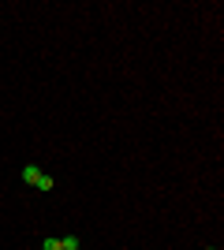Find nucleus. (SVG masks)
Returning <instances> with one entry per match:
<instances>
[{"mask_svg":"<svg viewBox=\"0 0 224 250\" xmlns=\"http://www.w3.org/2000/svg\"><path fill=\"white\" fill-rule=\"evenodd\" d=\"M202 250H217V247H202Z\"/></svg>","mask_w":224,"mask_h":250,"instance_id":"39448f33","label":"nucleus"},{"mask_svg":"<svg viewBox=\"0 0 224 250\" xmlns=\"http://www.w3.org/2000/svg\"><path fill=\"white\" fill-rule=\"evenodd\" d=\"M56 187V179L49 176V172H41V179H38V190H53Z\"/></svg>","mask_w":224,"mask_h":250,"instance_id":"f03ea898","label":"nucleus"},{"mask_svg":"<svg viewBox=\"0 0 224 250\" xmlns=\"http://www.w3.org/2000/svg\"><path fill=\"white\" fill-rule=\"evenodd\" d=\"M60 250H79V235H64V239H60Z\"/></svg>","mask_w":224,"mask_h":250,"instance_id":"7ed1b4c3","label":"nucleus"},{"mask_svg":"<svg viewBox=\"0 0 224 250\" xmlns=\"http://www.w3.org/2000/svg\"><path fill=\"white\" fill-rule=\"evenodd\" d=\"M38 179H41V168H38V165L22 168V183H26V187H38Z\"/></svg>","mask_w":224,"mask_h":250,"instance_id":"f257e3e1","label":"nucleus"},{"mask_svg":"<svg viewBox=\"0 0 224 250\" xmlns=\"http://www.w3.org/2000/svg\"><path fill=\"white\" fill-rule=\"evenodd\" d=\"M41 250H60V235H49V239L41 243Z\"/></svg>","mask_w":224,"mask_h":250,"instance_id":"20e7f679","label":"nucleus"}]
</instances>
